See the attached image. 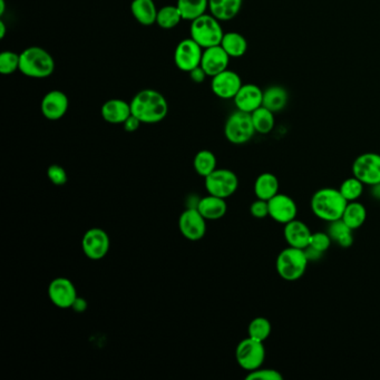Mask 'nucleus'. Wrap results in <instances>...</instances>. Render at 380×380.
Wrapping results in <instances>:
<instances>
[{
    "mask_svg": "<svg viewBox=\"0 0 380 380\" xmlns=\"http://www.w3.org/2000/svg\"><path fill=\"white\" fill-rule=\"evenodd\" d=\"M132 115L142 124H156L162 122L169 113V103L158 91L146 88L134 95L130 101Z\"/></svg>",
    "mask_w": 380,
    "mask_h": 380,
    "instance_id": "nucleus-1",
    "label": "nucleus"
},
{
    "mask_svg": "<svg viewBox=\"0 0 380 380\" xmlns=\"http://www.w3.org/2000/svg\"><path fill=\"white\" fill-rule=\"evenodd\" d=\"M348 201L342 197L339 189L324 188L314 192L310 207L314 217L330 223L340 220L344 215Z\"/></svg>",
    "mask_w": 380,
    "mask_h": 380,
    "instance_id": "nucleus-2",
    "label": "nucleus"
},
{
    "mask_svg": "<svg viewBox=\"0 0 380 380\" xmlns=\"http://www.w3.org/2000/svg\"><path fill=\"white\" fill-rule=\"evenodd\" d=\"M54 57L46 49L39 46H31L21 53L19 72L29 78L43 79L54 74Z\"/></svg>",
    "mask_w": 380,
    "mask_h": 380,
    "instance_id": "nucleus-3",
    "label": "nucleus"
},
{
    "mask_svg": "<svg viewBox=\"0 0 380 380\" xmlns=\"http://www.w3.org/2000/svg\"><path fill=\"white\" fill-rule=\"evenodd\" d=\"M221 23L222 21L215 19L211 14L200 16L191 21L190 37L197 41L203 49L217 46L225 36Z\"/></svg>",
    "mask_w": 380,
    "mask_h": 380,
    "instance_id": "nucleus-4",
    "label": "nucleus"
},
{
    "mask_svg": "<svg viewBox=\"0 0 380 380\" xmlns=\"http://www.w3.org/2000/svg\"><path fill=\"white\" fill-rule=\"evenodd\" d=\"M308 262L304 250L298 247H288L281 251L277 257V272L284 280H299L306 273Z\"/></svg>",
    "mask_w": 380,
    "mask_h": 380,
    "instance_id": "nucleus-5",
    "label": "nucleus"
},
{
    "mask_svg": "<svg viewBox=\"0 0 380 380\" xmlns=\"http://www.w3.org/2000/svg\"><path fill=\"white\" fill-rule=\"evenodd\" d=\"M257 133L250 113L237 110L230 115L225 125V138L235 145H242Z\"/></svg>",
    "mask_w": 380,
    "mask_h": 380,
    "instance_id": "nucleus-6",
    "label": "nucleus"
},
{
    "mask_svg": "<svg viewBox=\"0 0 380 380\" xmlns=\"http://www.w3.org/2000/svg\"><path fill=\"white\" fill-rule=\"evenodd\" d=\"M237 365L247 373L262 367L266 360V348L263 342L247 337L237 344L235 349Z\"/></svg>",
    "mask_w": 380,
    "mask_h": 380,
    "instance_id": "nucleus-7",
    "label": "nucleus"
},
{
    "mask_svg": "<svg viewBox=\"0 0 380 380\" xmlns=\"http://www.w3.org/2000/svg\"><path fill=\"white\" fill-rule=\"evenodd\" d=\"M239 188L237 174L231 170L217 169L205 178L207 193L215 197L227 199L232 197Z\"/></svg>",
    "mask_w": 380,
    "mask_h": 380,
    "instance_id": "nucleus-8",
    "label": "nucleus"
},
{
    "mask_svg": "<svg viewBox=\"0 0 380 380\" xmlns=\"http://www.w3.org/2000/svg\"><path fill=\"white\" fill-rule=\"evenodd\" d=\"M352 174L365 185L373 187L380 183V154L362 153L352 163Z\"/></svg>",
    "mask_w": 380,
    "mask_h": 380,
    "instance_id": "nucleus-9",
    "label": "nucleus"
},
{
    "mask_svg": "<svg viewBox=\"0 0 380 380\" xmlns=\"http://www.w3.org/2000/svg\"><path fill=\"white\" fill-rule=\"evenodd\" d=\"M203 51L205 49L191 37L183 39L174 51V64L182 72L190 73L192 69L201 66Z\"/></svg>",
    "mask_w": 380,
    "mask_h": 380,
    "instance_id": "nucleus-10",
    "label": "nucleus"
},
{
    "mask_svg": "<svg viewBox=\"0 0 380 380\" xmlns=\"http://www.w3.org/2000/svg\"><path fill=\"white\" fill-rule=\"evenodd\" d=\"M111 240L108 232L100 227L87 230L82 239V249L86 258L93 261L102 260L110 251Z\"/></svg>",
    "mask_w": 380,
    "mask_h": 380,
    "instance_id": "nucleus-11",
    "label": "nucleus"
},
{
    "mask_svg": "<svg viewBox=\"0 0 380 380\" xmlns=\"http://www.w3.org/2000/svg\"><path fill=\"white\" fill-rule=\"evenodd\" d=\"M207 220L197 207H189L180 215L179 227L182 235L190 241H199L207 233Z\"/></svg>",
    "mask_w": 380,
    "mask_h": 380,
    "instance_id": "nucleus-12",
    "label": "nucleus"
},
{
    "mask_svg": "<svg viewBox=\"0 0 380 380\" xmlns=\"http://www.w3.org/2000/svg\"><path fill=\"white\" fill-rule=\"evenodd\" d=\"M269 217L280 225L294 221L298 215V205L292 197L279 192L277 195L269 200Z\"/></svg>",
    "mask_w": 380,
    "mask_h": 380,
    "instance_id": "nucleus-13",
    "label": "nucleus"
},
{
    "mask_svg": "<svg viewBox=\"0 0 380 380\" xmlns=\"http://www.w3.org/2000/svg\"><path fill=\"white\" fill-rule=\"evenodd\" d=\"M48 297L51 304L61 309L72 308L76 300L77 290L72 281L67 278H55L48 286Z\"/></svg>",
    "mask_w": 380,
    "mask_h": 380,
    "instance_id": "nucleus-14",
    "label": "nucleus"
},
{
    "mask_svg": "<svg viewBox=\"0 0 380 380\" xmlns=\"http://www.w3.org/2000/svg\"><path fill=\"white\" fill-rule=\"evenodd\" d=\"M242 85L240 75L225 69V72L212 77L211 91L221 100H233Z\"/></svg>",
    "mask_w": 380,
    "mask_h": 380,
    "instance_id": "nucleus-15",
    "label": "nucleus"
},
{
    "mask_svg": "<svg viewBox=\"0 0 380 380\" xmlns=\"http://www.w3.org/2000/svg\"><path fill=\"white\" fill-rule=\"evenodd\" d=\"M69 108V100L63 91L53 90L43 95L41 112L48 120H59L64 118Z\"/></svg>",
    "mask_w": 380,
    "mask_h": 380,
    "instance_id": "nucleus-16",
    "label": "nucleus"
},
{
    "mask_svg": "<svg viewBox=\"0 0 380 380\" xmlns=\"http://www.w3.org/2000/svg\"><path fill=\"white\" fill-rule=\"evenodd\" d=\"M231 57L227 54V51L222 48L221 45L209 47L203 51L202 55L201 67L205 69L207 77H215L220 73L225 72L229 66Z\"/></svg>",
    "mask_w": 380,
    "mask_h": 380,
    "instance_id": "nucleus-17",
    "label": "nucleus"
},
{
    "mask_svg": "<svg viewBox=\"0 0 380 380\" xmlns=\"http://www.w3.org/2000/svg\"><path fill=\"white\" fill-rule=\"evenodd\" d=\"M237 110L253 113L262 106L263 91L258 85L243 84L233 98Z\"/></svg>",
    "mask_w": 380,
    "mask_h": 380,
    "instance_id": "nucleus-18",
    "label": "nucleus"
},
{
    "mask_svg": "<svg viewBox=\"0 0 380 380\" xmlns=\"http://www.w3.org/2000/svg\"><path fill=\"white\" fill-rule=\"evenodd\" d=\"M284 235L289 247L304 250L312 240V232L306 223L296 219L284 225Z\"/></svg>",
    "mask_w": 380,
    "mask_h": 380,
    "instance_id": "nucleus-19",
    "label": "nucleus"
},
{
    "mask_svg": "<svg viewBox=\"0 0 380 380\" xmlns=\"http://www.w3.org/2000/svg\"><path fill=\"white\" fill-rule=\"evenodd\" d=\"M101 115L105 122L110 124H123L130 115V103L125 102L120 98H112L106 101L101 108Z\"/></svg>",
    "mask_w": 380,
    "mask_h": 380,
    "instance_id": "nucleus-20",
    "label": "nucleus"
},
{
    "mask_svg": "<svg viewBox=\"0 0 380 380\" xmlns=\"http://www.w3.org/2000/svg\"><path fill=\"white\" fill-rule=\"evenodd\" d=\"M195 207L199 210L203 217L205 220H209V221H215V220L221 219V217L227 215V205L225 199L211 195V194H209L207 197H202L197 202Z\"/></svg>",
    "mask_w": 380,
    "mask_h": 380,
    "instance_id": "nucleus-21",
    "label": "nucleus"
},
{
    "mask_svg": "<svg viewBox=\"0 0 380 380\" xmlns=\"http://www.w3.org/2000/svg\"><path fill=\"white\" fill-rule=\"evenodd\" d=\"M243 0H209V11L220 21L235 19L242 8Z\"/></svg>",
    "mask_w": 380,
    "mask_h": 380,
    "instance_id": "nucleus-22",
    "label": "nucleus"
},
{
    "mask_svg": "<svg viewBox=\"0 0 380 380\" xmlns=\"http://www.w3.org/2000/svg\"><path fill=\"white\" fill-rule=\"evenodd\" d=\"M158 11L154 0H133L130 3V13L140 25L152 26L156 24Z\"/></svg>",
    "mask_w": 380,
    "mask_h": 380,
    "instance_id": "nucleus-23",
    "label": "nucleus"
},
{
    "mask_svg": "<svg viewBox=\"0 0 380 380\" xmlns=\"http://www.w3.org/2000/svg\"><path fill=\"white\" fill-rule=\"evenodd\" d=\"M255 194L257 199L269 201L279 193L280 184L278 178L274 174L265 172L257 178L255 182Z\"/></svg>",
    "mask_w": 380,
    "mask_h": 380,
    "instance_id": "nucleus-24",
    "label": "nucleus"
},
{
    "mask_svg": "<svg viewBox=\"0 0 380 380\" xmlns=\"http://www.w3.org/2000/svg\"><path fill=\"white\" fill-rule=\"evenodd\" d=\"M288 91L284 87L273 85L263 91L262 106L273 113H279L288 104Z\"/></svg>",
    "mask_w": 380,
    "mask_h": 380,
    "instance_id": "nucleus-25",
    "label": "nucleus"
},
{
    "mask_svg": "<svg viewBox=\"0 0 380 380\" xmlns=\"http://www.w3.org/2000/svg\"><path fill=\"white\" fill-rule=\"evenodd\" d=\"M220 45L227 51V54L231 58H241L247 51V39L242 34L237 33V31L225 33V36Z\"/></svg>",
    "mask_w": 380,
    "mask_h": 380,
    "instance_id": "nucleus-26",
    "label": "nucleus"
},
{
    "mask_svg": "<svg viewBox=\"0 0 380 380\" xmlns=\"http://www.w3.org/2000/svg\"><path fill=\"white\" fill-rule=\"evenodd\" d=\"M176 7L183 21H193L209 11V0H178Z\"/></svg>",
    "mask_w": 380,
    "mask_h": 380,
    "instance_id": "nucleus-27",
    "label": "nucleus"
},
{
    "mask_svg": "<svg viewBox=\"0 0 380 380\" xmlns=\"http://www.w3.org/2000/svg\"><path fill=\"white\" fill-rule=\"evenodd\" d=\"M366 219H367V210L365 205L358 201L348 202L342 220L350 229L354 231L359 229L366 222Z\"/></svg>",
    "mask_w": 380,
    "mask_h": 380,
    "instance_id": "nucleus-28",
    "label": "nucleus"
},
{
    "mask_svg": "<svg viewBox=\"0 0 380 380\" xmlns=\"http://www.w3.org/2000/svg\"><path fill=\"white\" fill-rule=\"evenodd\" d=\"M354 230L350 229L342 219L329 223L327 233L332 237V242L337 243L339 247H347L354 245Z\"/></svg>",
    "mask_w": 380,
    "mask_h": 380,
    "instance_id": "nucleus-29",
    "label": "nucleus"
},
{
    "mask_svg": "<svg viewBox=\"0 0 380 380\" xmlns=\"http://www.w3.org/2000/svg\"><path fill=\"white\" fill-rule=\"evenodd\" d=\"M251 118H252L253 126L257 133L267 135L271 133L274 125H276V118H274V113L271 112L265 106H261L258 110L251 113Z\"/></svg>",
    "mask_w": 380,
    "mask_h": 380,
    "instance_id": "nucleus-30",
    "label": "nucleus"
},
{
    "mask_svg": "<svg viewBox=\"0 0 380 380\" xmlns=\"http://www.w3.org/2000/svg\"><path fill=\"white\" fill-rule=\"evenodd\" d=\"M183 21L179 8L176 5H168L158 9V17H156V25L162 29L170 31L175 29L180 23Z\"/></svg>",
    "mask_w": 380,
    "mask_h": 380,
    "instance_id": "nucleus-31",
    "label": "nucleus"
},
{
    "mask_svg": "<svg viewBox=\"0 0 380 380\" xmlns=\"http://www.w3.org/2000/svg\"><path fill=\"white\" fill-rule=\"evenodd\" d=\"M217 156L209 150H202V151L197 152V155L194 156V170L205 179L212 172L217 169Z\"/></svg>",
    "mask_w": 380,
    "mask_h": 380,
    "instance_id": "nucleus-32",
    "label": "nucleus"
},
{
    "mask_svg": "<svg viewBox=\"0 0 380 380\" xmlns=\"http://www.w3.org/2000/svg\"><path fill=\"white\" fill-rule=\"evenodd\" d=\"M272 332V326L265 317H257L255 319L251 320L249 327H247V334L249 337L258 342H265L270 337Z\"/></svg>",
    "mask_w": 380,
    "mask_h": 380,
    "instance_id": "nucleus-33",
    "label": "nucleus"
},
{
    "mask_svg": "<svg viewBox=\"0 0 380 380\" xmlns=\"http://www.w3.org/2000/svg\"><path fill=\"white\" fill-rule=\"evenodd\" d=\"M364 187L365 184L356 176H351L340 184L339 191L348 202L358 201L364 193Z\"/></svg>",
    "mask_w": 380,
    "mask_h": 380,
    "instance_id": "nucleus-34",
    "label": "nucleus"
},
{
    "mask_svg": "<svg viewBox=\"0 0 380 380\" xmlns=\"http://www.w3.org/2000/svg\"><path fill=\"white\" fill-rule=\"evenodd\" d=\"M19 64H21V54L11 51H5L0 54V73L5 76L19 71Z\"/></svg>",
    "mask_w": 380,
    "mask_h": 380,
    "instance_id": "nucleus-35",
    "label": "nucleus"
},
{
    "mask_svg": "<svg viewBox=\"0 0 380 380\" xmlns=\"http://www.w3.org/2000/svg\"><path fill=\"white\" fill-rule=\"evenodd\" d=\"M247 380H284V376L279 373L278 370L270 369V368H258L253 370L245 376Z\"/></svg>",
    "mask_w": 380,
    "mask_h": 380,
    "instance_id": "nucleus-36",
    "label": "nucleus"
},
{
    "mask_svg": "<svg viewBox=\"0 0 380 380\" xmlns=\"http://www.w3.org/2000/svg\"><path fill=\"white\" fill-rule=\"evenodd\" d=\"M332 237L327 232H316L312 233V240L309 243L308 247H314L317 251L324 253L329 250L330 245H332Z\"/></svg>",
    "mask_w": 380,
    "mask_h": 380,
    "instance_id": "nucleus-37",
    "label": "nucleus"
},
{
    "mask_svg": "<svg viewBox=\"0 0 380 380\" xmlns=\"http://www.w3.org/2000/svg\"><path fill=\"white\" fill-rule=\"evenodd\" d=\"M47 176H48L49 181L56 187H63L68 180L64 168L57 165V164L49 166L48 170H47Z\"/></svg>",
    "mask_w": 380,
    "mask_h": 380,
    "instance_id": "nucleus-38",
    "label": "nucleus"
},
{
    "mask_svg": "<svg viewBox=\"0 0 380 380\" xmlns=\"http://www.w3.org/2000/svg\"><path fill=\"white\" fill-rule=\"evenodd\" d=\"M250 213L252 217H257V219H265V217H269L268 201L261 199L255 200L250 205Z\"/></svg>",
    "mask_w": 380,
    "mask_h": 380,
    "instance_id": "nucleus-39",
    "label": "nucleus"
},
{
    "mask_svg": "<svg viewBox=\"0 0 380 380\" xmlns=\"http://www.w3.org/2000/svg\"><path fill=\"white\" fill-rule=\"evenodd\" d=\"M140 124H142V122L138 118H135L134 115H130V118L123 123L122 125L126 132L133 133V132H136L140 128Z\"/></svg>",
    "mask_w": 380,
    "mask_h": 380,
    "instance_id": "nucleus-40",
    "label": "nucleus"
},
{
    "mask_svg": "<svg viewBox=\"0 0 380 380\" xmlns=\"http://www.w3.org/2000/svg\"><path fill=\"white\" fill-rule=\"evenodd\" d=\"M189 74L192 82L197 83V84H202L207 77V73L205 72V69L202 68L201 66L192 69Z\"/></svg>",
    "mask_w": 380,
    "mask_h": 380,
    "instance_id": "nucleus-41",
    "label": "nucleus"
},
{
    "mask_svg": "<svg viewBox=\"0 0 380 380\" xmlns=\"http://www.w3.org/2000/svg\"><path fill=\"white\" fill-rule=\"evenodd\" d=\"M87 306H88V304H87V302L84 298L77 297L76 300H75L74 304H73L72 309L75 312L82 314V312H86Z\"/></svg>",
    "mask_w": 380,
    "mask_h": 380,
    "instance_id": "nucleus-42",
    "label": "nucleus"
},
{
    "mask_svg": "<svg viewBox=\"0 0 380 380\" xmlns=\"http://www.w3.org/2000/svg\"><path fill=\"white\" fill-rule=\"evenodd\" d=\"M304 252H306L307 258H308L309 261L320 260L322 258V255H324V253L317 251L316 249L312 247H307L304 249Z\"/></svg>",
    "mask_w": 380,
    "mask_h": 380,
    "instance_id": "nucleus-43",
    "label": "nucleus"
},
{
    "mask_svg": "<svg viewBox=\"0 0 380 380\" xmlns=\"http://www.w3.org/2000/svg\"><path fill=\"white\" fill-rule=\"evenodd\" d=\"M370 188H371V195H373L374 199L380 201V183L375 184V185Z\"/></svg>",
    "mask_w": 380,
    "mask_h": 380,
    "instance_id": "nucleus-44",
    "label": "nucleus"
},
{
    "mask_svg": "<svg viewBox=\"0 0 380 380\" xmlns=\"http://www.w3.org/2000/svg\"><path fill=\"white\" fill-rule=\"evenodd\" d=\"M6 31H7V26H6L5 21L1 19L0 21V38H5Z\"/></svg>",
    "mask_w": 380,
    "mask_h": 380,
    "instance_id": "nucleus-45",
    "label": "nucleus"
},
{
    "mask_svg": "<svg viewBox=\"0 0 380 380\" xmlns=\"http://www.w3.org/2000/svg\"><path fill=\"white\" fill-rule=\"evenodd\" d=\"M6 11V0H0V16H3Z\"/></svg>",
    "mask_w": 380,
    "mask_h": 380,
    "instance_id": "nucleus-46",
    "label": "nucleus"
}]
</instances>
